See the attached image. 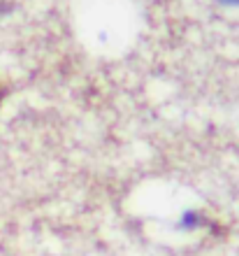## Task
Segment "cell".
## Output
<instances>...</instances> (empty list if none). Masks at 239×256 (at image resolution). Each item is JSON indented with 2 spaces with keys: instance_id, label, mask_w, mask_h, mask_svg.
I'll list each match as a JSON object with an SVG mask.
<instances>
[{
  "instance_id": "2",
  "label": "cell",
  "mask_w": 239,
  "mask_h": 256,
  "mask_svg": "<svg viewBox=\"0 0 239 256\" xmlns=\"http://www.w3.org/2000/svg\"><path fill=\"white\" fill-rule=\"evenodd\" d=\"M223 7H239V0H219Z\"/></svg>"
},
{
  "instance_id": "3",
  "label": "cell",
  "mask_w": 239,
  "mask_h": 256,
  "mask_svg": "<svg viewBox=\"0 0 239 256\" xmlns=\"http://www.w3.org/2000/svg\"><path fill=\"white\" fill-rule=\"evenodd\" d=\"M7 10H9V7H7V5H2V2H0V14H5Z\"/></svg>"
},
{
  "instance_id": "1",
  "label": "cell",
  "mask_w": 239,
  "mask_h": 256,
  "mask_svg": "<svg viewBox=\"0 0 239 256\" xmlns=\"http://www.w3.org/2000/svg\"><path fill=\"white\" fill-rule=\"evenodd\" d=\"M200 224H202V214H200L198 210H186L179 216V228H184V230H195V228H200Z\"/></svg>"
}]
</instances>
